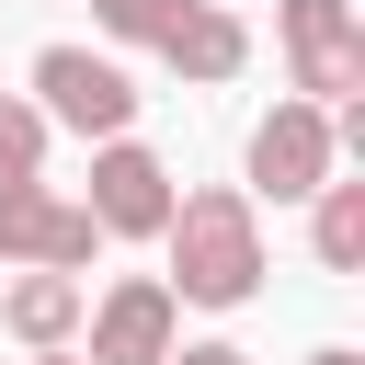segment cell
Segmentation results:
<instances>
[{
    "label": "cell",
    "instance_id": "obj_9",
    "mask_svg": "<svg viewBox=\"0 0 365 365\" xmlns=\"http://www.w3.org/2000/svg\"><path fill=\"white\" fill-rule=\"evenodd\" d=\"M80 308H91V285H80V274H57V262H23V274L0 285V331H11V342H34V354H46V342H68V331H80Z\"/></svg>",
    "mask_w": 365,
    "mask_h": 365
},
{
    "label": "cell",
    "instance_id": "obj_15",
    "mask_svg": "<svg viewBox=\"0 0 365 365\" xmlns=\"http://www.w3.org/2000/svg\"><path fill=\"white\" fill-rule=\"evenodd\" d=\"M34 365H80V354H68V342H46V354H34Z\"/></svg>",
    "mask_w": 365,
    "mask_h": 365
},
{
    "label": "cell",
    "instance_id": "obj_13",
    "mask_svg": "<svg viewBox=\"0 0 365 365\" xmlns=\"http://www.w3.org/2000/svg\"><path fill=\"white\" fill-rule=\"evenodd\" d=\"M160 365H251V354H240V342H171Z\"/></svg>",
    "mask_w": 365,
    "mask_h": 365
},
{
    "label": "cell",
    "instance_id": "obj_5",
    "mask_svg": "<svg viewBox=\"0 0 365 365\" xmlns=\"http://www.w3.org/2000/svg\"><path fill=\"white\" fill-rule=\"evenodd\" d=\"M80 331H91L80 365H160V354L182 342V297H171L160 274H125V285H103V297L80 308Z\"/></svg>",
    "mask_w": 365,
    "mask_h": 365
},
{
    "label": "cell",
    "instance_id": "obj_6",
    "mask_svg": "<svg viewBox=\"0 0 365 365\" xmlns=\"http://www.w3.org/2000/svg\"><path fill=\"white\" fill-rule=\"evenodd\" d=\"M91 251H103V228H91V205H80V194H46V171H34V182H0V262L91 274Z\"/></svg>",
    "mask_w": 365,
    "mask_h": 365
},
{
    "label": "cell",
    "instance_id": "obj_7",
    "mask_svg": "<svg viewBox=\"0 0 365 365\" xmlns=\"http://www.w3.org/2000/svg\"><path fill=\"white\" fill-rule=\"evenodd\" d=\"M285 68L308 103H354L365 91V23L354 0H285Z\"/></svg>",
    "mask_w": 365,
    "mask_h": 365
},
{
    "label": "cell",
    "instance_id": "obj_8",
    "mask_svg": "<svg viewBox=\"0 0 365 365\" xmlns=\"http://www.w3.org/2000/svg\"><path fill=\"white\" fill-rule=\"evenodd\" d=\"M160 68L194 80V91H205V80H240V68H251V23L217 11V0H182V11L160 23Z\"/></svg>",
    "mask_w": 365,
    "mask_h": 365
},
{
    "label": "cell",
    "instance_id": "obj_2",
    "mask_svg": "<svg viewBox=\"0 0 365 365\" xmlns=\"http://www.w3.org/2000/svg\"><path fill=\"white\" fill-rule=\"evenodd\" d=\"M34 114L68 125V137H125L137 125V80L114 57H91V46H46L34 57Z\"/></svg>",
    "mask_w": 365,
    "mask_h": 365
},
{
    "label": "cell",
    "instance_id": "obj_10",
    "mask_svg": "<svg viewBox=\"0 0 365 365\" xmlns=\"http://www.w3.org/2000/svg\"><path fill=\"white\" fill-rule=\"evenodd\" d=\"M308 251H319V274H365V182L308 194Z\"/></svg>",
    "mask_w": 365,
    "mask_h": 365
},
{
    "label": "cell",
    "instance_id": "obj_4",
    "mask_svg": "<svg viewBox=\"0 0 365 365\" xmlns=\"http://www.w3.org/2000/svg\"><path fill=\"white\" fill-rule=\"evenodd\" d=\"M91 228L103 240H160V217H171V160L160 148H137V137H91Z\"/></svg>",
    "mask_w": 365,
    "mask_h": 365
},
{
    "label": "cell",
    "instance_id": "obj_1",
    "mask_svg": "<svg viewBox=\"0 0 365 365\" xmlns=\"http://www.w3.org/2000/svg\"><path fill=\"white\" fill-rule=\"evenodd\" d=\"M160 251H171V297L182 308H251L262 297V194H240V182H205V194H171V217H160Z\"/></svg>",
    "mask_w": 365,
    "mask_h": 365
},
{
    "label": "cell",
    "instance_id": "obj_12",
    "mask_svg": "<svg viewBox=\"0 0 365 365\" xmlns=\"http://www.w3.org/2000/svg\"><path fill=\"white\" fill-rule=\"evenodd\" d=\"M182 0H91V23L114 34V46H160V23H171Z\"/></svg>",
    "mask_w": 365,
    "mask_h": 365
},
{
    "label": "cell",
    "instance_id": "obj_14",
    "mask_svg": "<svg viewBox=\"0 0 365 365\" xmlns=\"http://www.w3.org/2000/svg\"><path fill=\"white\" fill-rule=\"evenodd\" d=\"M308 365H365V354H354V342H319V354H308Z\"/></svg>",
    "mask_w": 365,
    "mask_h": 365
},
{
    "label": "cell",
    "instance_id": "obj_3",
    "mask_svg": "<svg viewBox=\"0 0 365 365\" xmlns=\"http://www.w3.org/2000/svg\"><path fill=\"white\" fill-rule=\"evenodd\" d=\"M331 103H308V91H285L262 125H251V182L240 194H274V205H308L319 182H331Z\"/></svg>",
    "mask_w": 365,
    "mask_h": 365
},
{
    "label": "cell",
    "instance_id": "obj_11",
    "mask_svg": "<svg viewBox=\"0 0 365 365\" xmlns=\"http://www.w3.org/2000/svg\"><path fill=\"white\" fill-rule=\"evenodd\" d=\"M46 137H57V125H46L34 103L0 91V182H34V171H46Z\"/></svg>",
    "mask_w": 365,
    "mask_h": 365
}]
</instances>
